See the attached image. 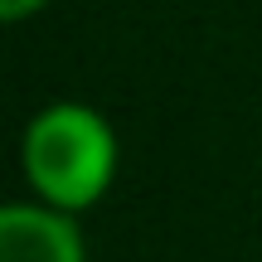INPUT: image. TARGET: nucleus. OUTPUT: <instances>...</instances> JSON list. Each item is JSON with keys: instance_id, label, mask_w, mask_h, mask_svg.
<instances>
[{"instance_id": "f03ea898", "label": "nucleus", "mask_w": 262, "mask_h": 262, "mask_svg": "<svg viewBox=\"0 0 262 262\" xmlns=\"http://www.w3.org/2000/svg\"><path fill=\"white\" fill-rule=\"evenodd\" d=\"M0 262H83V233L58 209L5 204L0 209Z\"/></svg>"}, {"instance_id": "7ed1b4c3", "label": "nucleus", "mask_w": 262, "mask_h": 262, "mask_svg": "<svg viewBox=\"0 0 262 262\" xmlns=\"http://www.w3.org/2000/svg\"><path fill=\"white\" fill-rule=\"evenodd\" d=\"M44 0H0V15L5 19H19V15H29V10H39Z\"/></svg>"}, {"instance_id": "f257e3e1", "label": "nucleus", "mask_w": 262, "mask_h": 262, "mask_svg": "<svg viewBox=\"0 0 262 262\" xmlns=\"http://www.w3.org/2000/svg\"><path fill=\"white\" fill-rule=\"evenodd\" d=\"M117 170V136L93 107L54 102L25 126V175L49 204L88 209Z\"/></svg>"}]
</instances>
